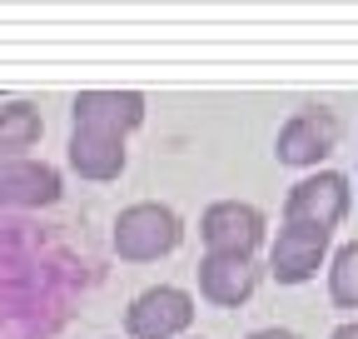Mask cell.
I'll use <instances>...</instances> for the list:
<instances>
[{
    "mask_svg": "<svg viewBox=\"0 0 358 339\" xmlns=\"http://www.w3.org/2000/svg\"><path fill=\"white\" fill-rule=\"evenodd\" d=\"M75 254L55 240L35 235V225H0V339H45L70 314Z\"/></svg>",
    "mask_w": 358,
    "mask_h": 339,
    "instance_id": "obj_1",
    "label": "cell"
},
{
    "mask_svg": "<svg viewBox=\"0 0 358 339\" xmlns=\"http://www.w3.org/2000/svg\"><path fill=\"white\" fill-rule=\"evenodd\" d=\"M75 135H70V165L85 180H115L124 170V135L145 120L140 90H85L75 95Z\"/></svg>",
    "mask_w": 358,
    "mask_h": 339,
    "instance_id": "obj_2",
    "label": "cell"
},
{
    "mask_svg": "<svg viewBox=\"0 0 358 339\" xmlns=\"http://www.w3.org/2000/svg\"><path fill=\"white\" fill-rule=\"evenodd\" d=\"M179 240H185L179 215L169 205H155V200H140V205L120 209V220H115V254L120 260H134V265L179 249Z\"/></svg>",
    "mask_w": 358,
    "mask_h": 339,
    "instance_id": "obj_3",
    "label": "cell"
},
{
    "mask_svg": "<svg viewBox=\"0 0 358 339\" xmlns=\"http://www.w3.org/2000/svg\"><path fill=\"white\" fill-rule=\"evenodd\" d=\"M194 324V300L174 284H155L145 294H134V305L124 310V329L134 339H174Z\"/></svg>",
    "mask_w": 358,
    "mask_h": 339,
    "instance_id": "obj_4",
    "label": "cell"
},
{
    "mask_svg": "<svg viewBox=\"0 0 358 339\" xmlns=\"http://www.w3.org/2000/svg\"><path fill=\"white\" fill-rule=\"evenodd\" d=\"M348 215V180L334 175V170H319L289 190V205H284V225H308V230H329Z\"/></svg>",
    "mask_w": 358,
    "mask_h": 339,
    "instance_id": "obj_5",
    "label": "cell"
},
{
    "mask_svg": "<svg viewBox=\"0 0 358 339\" xmlns=\"http://www.w3.org/2000/svg\"><path fill=\"white\" fill-rule=\"evenodd\" d=\"M199 235L209 244V254H254L259 240H264V215L254 205H239V200H219L204 209L199 220Z\"/></svg>",
    "mask_w": 358,
    "mask_h": 339,
    "instance_id": "obj_6",
    "label": "cell"
},
{
    "mask_svg": "<svg viewBox=\"0 0 358 339\" xmlns=\"http://www.w3.org/2000/svg\"><path fill=\"white\" fill-rule=\"evenodd\" d=\"M60 200V170L15 155V160H0V209H40V205H55Z\"/></svg>",
    "mask_w": 358,
    "mask_h": 339,
    "instance_id": "obj_7",
    "label": "cell"
},
{
    "mask_svg": "<svg viewBox=\"0 0 358 339\" xmlns=\"http://www.w3.org/2000/svg\"><path fill=\"white\" fill-rule=\"evenodd\" d=\"M334 145H338V115L324 110V105H308V110H299L284 130H279L274 155L284 165H319Z\"/></svg>",
    "mask_w": 358,
    "mask_h": 339,
    "instance_id": "obj_8",
    "label": "cell"
},
{
    "mask_svg": "<svg viewBox=\"0 0 358 339\" xmlns=\"http://www.w3.org/2000/svg\"><path fill=\"white\" fill-rule=\"evenodd\" d=\"M329 249V230H308V225H284L274 249H268V275L279 284H303L319 275Z\"/></svg>",
    "mask_w": 358,
    "mask_h": 339,
    "instance_id": "obj_9",
    "label": "cell"
},
{
    "mask_svg": "<svg viewBox=\"0 0 358 339\" xmlns=\"http://www.w3.org/2000/svg\"><path fill=\"white\" fill-rule=\"evenodd\" d=\"M254 284H259L254 254H204L199 260V294L209 305L234 310L254 294Z\"/></svg>",
    "mask_w": 358,
    "mask_h": 339,
    "instance_id": "obj_10",
    "label": "cell"
},
{
    "mask_svg": "<svg viewBox=\"0 0 358 339\" xmlns=\"http://www.w3.org/2000/svg\"><path fill=\"white\" fill-rule=\"evenodd\" d=\"M45 130V120L30 100H10V105H0V160H15L20 150H30Z\"/></svg>",
    "mask_w": 358,
    "mask_h": 339,
    "instance_id": "obj_11",
    "label": "cell"
},
{
    "mask_svg": "<svg viewBox=\"0 0 358 339\" xmlns=\"http://www.w3.org/2000/svg\"><path fill=\"white\" fill-rule=\"evenodd\" d=\"M329 294L338 310H358V240L343 244L334 254V270H329Z\"/></svg>",
    "mask_w": 358,
    "mask_h": 339,
    "instance_id": "obj_12",
    "label": "cell"
},
{
    "mask_svg": "<svg viewBox=\"0 0 358 339\" xmlns=\"http://www.w3.org/2000/svg\"><path fill=\"white\" fill-rule=\"evenodd\" d=\"M249 339H299V334H294V329H279V324H274V329H254Z\"/></svg>",
    "mask_w": 358,
    "mask_h": 339,
    "instance_id": "obj_13",
    "label": "cell"
},
{
    "mask_svg": "<svg viewBox=\"0 0 358 339\" xmlns=\"http://www.w3.org/2000/svg\"><path fill=\"white\" fill-rule=\"evenodd\" d=\"M329 339H358V324H343V329H334Z\"/></svg>",
    "mask_w": 358,
    "mask_h": 339,
    "instance_id": "obj_14",
    "label": "cell"
}]
</instances>
